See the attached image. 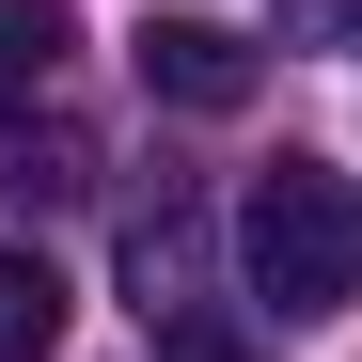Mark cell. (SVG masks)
I'll return each mask as SVG.
<instances>
[{
	"instance_id": "obj_5",
	"label": "cell",
	"mask_w": 362,
	"mask_h": 362,
	"mask_svg": "<svg viewBox=\"0 0 362 362\" xmlns=\"http://www.w3.org/2000/svg\"><path fill=\"white\" fill-rule=\"evenodd\" d=\"M64 0H0V95H47V79H64Z\"/></svg>"
},
{
	"instance_id": "obj_4",
	"label": "cell",
	"mask_w": 362,
	"mask_h": 362,
	"mask_svg": "<svg viewBox=\"0 0 362 362\" xmlns=\"http://www.w3.org/2000/svg\"><path fill=\"white\" fill-rule=\"evenodd\" d=\"M47 346H64V268L0 236V362H47Z\"/></svg>"
},
{
	"instance_id": "obj_3",
	"label": "cell",
	"mask_w": 362,
	"mask_h": 362,
	"mask_svg": "<svg viewBox=\"0 0 362 362\" xmlns=\"http://www.w3.org/2000/svg\"><path fill=\"white\" fill-rule=\"evenodd\" d=\"M189 268H205V221H189V205L158 189V205L127 221V299H142V331H173V315H205V299H189Z\"/></svg>"
},
{
	"instance_id": "obj_7",
	"label": "cell",
	"mask_w": 362,
	"mask_h": 362,
	"mask_svg": "<svg viewBox=\"0 0 362 362\" xmlns=\"http://www.w3.org/2000/svg\"><path fill=\"white\" fill-rule=\"evenodd\" d=\"M299 47H362V0H299Z\"/></svg>"
},
{
	"instance_id": "obj_1",
	"label": "cell",
	"mask_w": 362,
	"mask_h": 362,
	"mask_svg": "<svg viewBox=\"0 0 362 362\" xmlns=\"http://www.w3.org/2000/svg\"><path fill=\"white\" fill-rule=\"evenodd\" d=\"M236 268H252V299L284 331H315L362 299V173L331 158H268L252 189H236Z\"/></svg>"
},
{
	"instance_id": "obj_2",
	"label": "cell",
	"mask_w": 362,
	"mask_h": 362,
	"mask_svg": "<svg viewBox=\"0 0 362 362\" xmlns=\"http://www.w3.org/2000/svg\"><path fill=\"white\" fill-rule=\"evenodd\" d=\"M252 32H221V16H158L142 32V95H173V110H252Z\"/></svg>"
},
{
	"instance_id": "obj_6",
	"label": "cell",
	"mask_w": 362,
	"mask_h": 362,
	"mask_svg": "<svg viewBox=\"0 0 362 362\" xmlns=\"http://www.w3.org/2000/svg\"><path fill=\"white\" fill-rule=\"evenodd\" d=\"M158 362H252V346H236L221 315H173V331H158Z\"/></svg>"
}]
</instances>
